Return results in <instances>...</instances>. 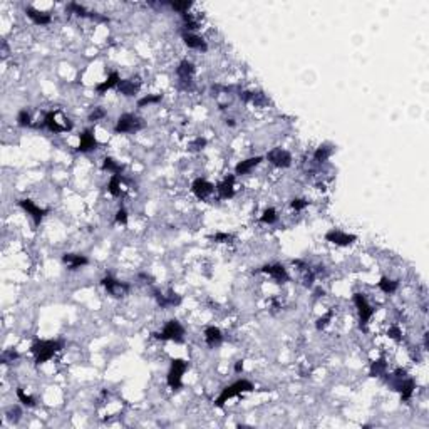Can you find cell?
I'll list each match as a JSON object with an SVG mask.
<instances>
[{"instance_id": "d590c367", "label": "cell", "mask_w": 429, "mask_h": 429, "mask_svg": "<svg viewBox=\"0 0 429 429\" xmlns=\"http://www.w3.org/2000/svg\"><path fill=\"white\" fill-rule=\"evenodd\" d=\"M161 99H163V94L145 96L142 99L138 101V106H139V107H146V106H151V104H158V102H161Z\"/></svg>"}, {"instance_id": "cb8c5ba5", "label": "cell", "mask_w": 429, "mask_h": 429, "mask_svg": "<svg viewBox=\"0 0 429 429\" xmlns=\"http://www.w3.org/2000/svg\"><path fill=\"white\" fill-rule=\"evenodd\" d=\"M262 161H263L262 156H253V158L245 159V161H240L235 166V175H238V176L247 175V173H250L251 169H255L256 166H259Z\"/></svg>"}, {"instance_id": "9a60e30c", "label": "cell", "mask_w": 429, "mask_h": 429, "mask_svg": "<svg viewBox=\"0 0 429 429\" xmlns=\"http://www.w3.org/2000/svg\"><path fill=\"white\" fill-rule=\"evenodd\" d=\"M154 299H156L158 305L161 308H168V307H176L181 304V297L176 294V292L169 290L168 294H161L159 290H154Z\"/></svg>"}, {"instance_id": "603a6c76", "label": "cell", "mask_w": 429, "mask_h": 429, "mask_svg": "<svg viewBox=\"0 0 429 429\" xmlns=\"http://www.w3.org/2000/svg\"><path fill=\"white\" fill-rule=\"evenodd\" d=\"M205 342H207L208 347H218L221 342H223V334L218 327H215V325H211V327L205 329Z\"/></svg>"}, {"instance_id": "484cf974", "label": "cell", "mask_w": 429, "mask_h": 429, "mask_svg": "<svg viewBox=\"0 0 429 429\" xmlns=\"http://www.w3.org/2000/svg\"><path fill=\"white\" fill-rule=\"evenodd\" d=\"M240 99L245 102H253L255 106H267L268 99L262 93H253V91H242L240 93Z\"/></svg>"}, {"instance_id": "ba28073f", "label": "cell", "mask_w": 429, "mask_h": 429, "mask_svg": "<svg viewBox=\"0 0 429 429\" xmlns=\"http://www.w3.org/2000/svg\"><path fill=\"white\" fill-rule=\"evenodd\" d=\"M354 305L357 307L359 312V320H360V329L365 330L370 317L374 316V307L369 304L364 294H354Z\"/></svg>"}, {"instance_id": "e0dca14e", "label": "cell", "mask_w": 429, "mask_h": 429, "mask_svg": "<svg viewBox=\"0 0 429 429\" xmlns=\"http://www.w3.org/2000/svg\"><path fill=\"white\" fill-rule=\"evenodd\" d=\"M216 193H218V196L221 199H230L235 196V176L233 175H228L225 180L221 183L216 185Z\"/></svg>"}, {"instance_id": "8992f818", "label": "cell", "mask_w": 429, "mask_h": 429, "mask_svg": "<svg viewBox=\"0 0 429 429\" xmlns=\"http://www.w3.org/2000/svg\"><path fill=\"white\" fill-rule=\"evenodd\" d=\"M154 337L159 340H173L176 344H181L185 340V329H183V325L176 319H171L166 322L161 332L154 334Z\"/></svg>"}, {"instance_id": "f1b7e54d", "label": "cell", "mask_w": 429, "mask_h": 429, "mask_svg": "<svg viewBox=\"0 0 429 429\" xmlns=\"http://www.w3.org/2000/svg\"><path fill=\"white\" fill-rule=\"evenodd\" d=\"M332 153H334V148H332V146L322 145V146L317 148L316 153H313V159H316L317 163H325L330 156H332Z\"/></svg>"}, {"instance_id": "ab89813d", "label": "cell", "mask_w": 429, "mask_h": 429, "mask_svg": "<svg viewBox=\"0 0 429 429\" xmlns=\"http://www.w3.org/2000/svg\"><path fill=\"white\" fill-rule=\"evenodd\" d=\"M168 5H169V7L173 9V10H178V12L183 15V14H186V12H188V9H190L193 4H191V2H188V0H186V2H169Z\"/></svg>"}, {"instance_id": "4dcf8cb0", "label": "cell", "mask_w": 429, "mask_h": 429, "mask_svg": "<svg viewBox=\"0 0 429 429\" xmlns=\"http://www.w3.org/2000/svg\"><path fill=\"white\" fill-rule=\"evenodd\" d=\"M121 183H123L121 175H112L111 176L109 185H107V190H109V193L112 194L114 198L121 196Z\"/></svg>"}, {"instance_id": "44dd1931", "label": "cell", "mask_w": 429, "mask_h": 429, "mask_svg": "<svg viewBox=\"0 0 429 429\" xmlns=\"http://www.w3.org/2000/svg\"><path fill=\"white\" fill-rule=\"evenodd\" d=\"M194 72H196V69H194V64L190 61H181L178 64V67H176V76H178L180 81L185 82V84L191 82Z\"/></svg>"}, {"instance_id": "5b68a950", "label": "cell", "mask_w": 429, "mask_h": 429, "mask_svg": "<svg viewBox=\"0 0 429 429\" xmlns=\"http://www.w3.org/2000/svg\"><path fill=\"white\" fill-rule=\"evenodd\" d=\"M145 128V121L136 116V114L124 112L118 118V123L114 126V133L116 134H126V133H136Z\"/></svg>"}, {"instance_id": "d4e9b609", "label": "cell", "mask_w": 429, "mask_h": 429, "mask_svg": "<svg viewBox=\"0 0 429 429\" xmlns=\"http://www.w3.org/2000/svg\"><path fill=\"white\" fill-rule=\"evenodd\" d=\"M25 14H27L28 19H31L34 24H37V25H49L50 22H52V17H50V14L39 12V10L34 9V7H25Z\"/></svg>"}, {"instance_id": "6da1fadb", "label": "cell", "mask_w": 429, "mask_h": 429, "mask_svg": "<svg viewBox=\"0 0 429 429\" xmlns=\"http://www.w3.org/2000/svg\"><path fill=\"white\" fill-rule=\"evenodd\" d=\"M387 382H391V386L394 391H397L401 394V401H409L414 394L416 389V381L413 377L408 376V370L406 369H396L391 374V377H387Z\"/></svg>"}, {"instance_id": "60d3db41", "label": "cell", "mask_w": 429, "mask_h": 429, "mask_svg": "<svg viewBox=\"0 0 429 429\" xmlns=\"http://www.w3.org/2000/svg\"><path fill=\"white\" fill-rule=\"evenodd\" d=\"M210 240H213V242H216V243H230L233 240V235H230V233L218 232V233H215V235H211Z\"/></svg>"}, {"instance_id": "ee69618b", "label": "cell", "mask_w": 429, "mask_h": 429, "mask_svg": "<svg viewBox=\"0 0 429 429\" xmlns=\"http://www.w3.org/2000/svg\"><path fill=\"white\" fill-rule=\"evenodd\" d=\"M104 116H106V111L102 109V107H94V111L89 114V121H91V123L99 121V119H102Z\"/></svg>"}, {"instance_id": "2e32d148", "label": "cell", "mask_w": 429, "mask_h": 429, "mask_svg": "<svg viewBox=\"0 0 429 429\" xmlns=\"http://www.w3.org/2000/svg\"><path fill=\"white\" fill-rule=\"evenodd\" d=\"M116 89H118L123 96H126V97L136 96V94L139 93V89H141V81H139V77L121 79Z\"/></svg>"}, {"instance_id": "b9f144b4", "label": "cell", "mask_w": 429, "mask_h": 429, "mask_svg": "<svg viewBox=\"0 0 429 429\" xmlns=\"http://www.w3.org/2000/svg\"><path fill=\"white\" fill-rule=\"evenodd\" d=\"M17 359H19V352L17 351H5L2 354V364H10Z\"/></svg>"}, {"instance_id": "30bf717a", "label": "cell", "mask_w": 429, "mask_h": 429, "mask_svg": "<svg viewBox=\"0 0 429 429\" xmlns=\"http://www.w3.org/2000/svg\"><path fill=\"white\" fill-rule=\"evenodd\" d=\"M19 207H20L22 210H25V211H27V215H31V216H32L34 225H36V226L41 225V221L44 220V216L49 213V210L37 207V205L34 203L32 199H28V198H22V199H19Z\"/></svg>"}, {"instance_id": "5bb4252c", "label": "cell", "mask_w": 429, "mask_h": 429, "mask_svg": "<svg viewBox=\"0 0 429 429\" xmlns=\"http://www.w3.org/2000/svg\"><path fill=\"white\" fill-rule=\"evenodd\" d=\"M260 272L270 275L277 283H285V282H289V278H290L289 273H287V268H285L283 265H280V263H273V265L262 267Z\"/></svg>"}, {"instance_id": "f6af8a7d", "label": "cell", "mask_w": 429, "mask_h": 429, "mask_svg": "<svg viewBox=\"0 0 429 429\" xmlns=\"http://www.w3.org/2000/svg\"><path fill=\"white\" fill-rule=\"evenodd\" d=\"M205 146H207V139H205V138H196L194 141L190 142V150L191 151H202Z\"/></svg>"}, {"instance_id": "4316f807", "label": "cell", "mask_w": 429, "mask_h": 429, "mask_svg": "<svg viewBox=\"0 0 429 429\" xmlns=\"http://www.w3.org/2000/svg\"><path fill=\"white\" fill-rule=\"evenodd\" d=\"M119 81H121L119 74H118V72H111L109 77H107L104 82H101V84L96 85V91H97L99 94H104L106 91H109V89H112V88H118Z\"/></svg>"}, {"instance_id": "4fadbf2b", "label": "cell", "mask_w": 429, "mask_h": 429, "mask_svg": "<svg viewBox=\"0 0 429 429\" xmlns=\"http://www.w3.org/2000/svg\"><path fill=\"white\" fill-rule=\"evenodd\" d=\"M191 191L196 198L207 199L215 193V185L213 183H210L208 180H205V178H196L191 185Z\"/></svg>"}, {"instance_id": "ffe728a7", "label": "cell", "mask_w": 429, "mask_h": 429, "mask_svg": "<svg viewBox=\"0 0 429 429\" xmlns=\"http://www.w3.org/2000/svg\"><path fill=\"white\" fill-rule=\"evenodd\" d=\"M67 9H69L72 14H76L79 17H85V19H93V20H99V22H109L107 17H102L97 12H89V10L84 7V5H79L76 2H72V4L67 5Z\"/></svg>"}, {"instance_id": "83f0119b", "label": "cell", "mask_w": 429, "mask_h": 429, "mask_svg": "<svg viewBox=\"0 0 429 429\" xmlns=\"http://www.w3.org/2000/svg\"><path fill=\"white\" fill-rule=\"evenodd\" d=\"M369 376H370V377H382V376H387V362H386V359L381 357V359L374 360V362L370 364Z\"/></svg>"}, {"instance_id": "7c38bea8", "label": "cell", "mask_w": 429, "mask_h": 429, "mask_svg": "<svg viewBox=\"0 0 429 429\" xmlns=\"http://www.w3.org/2000/svg\"><path fill=\"white\" fill-rule=\"evenodd\" d=\"M325 240L334 245H339V247H349V245L356 242L357 237L352 235V233H346L342 230H337V228H332V230L325 233Z\"/></svg>"}, {"instance_id": "d6a6232c", "label": "cell", "mask_w": 429, "mask_h": 429, "mask_svg": "<svg viewBox=\"0 0 429 429\" xmlns=\"http://www.w3.org/2000/svg\"><path fill=\"white\" fill-rule=\"evenodd\" d=\"M17 124H19L20 128H27V126H31L32 124L31 111H28V109H20L19 114H17Z\"/></svg>"}, {"instance_id": "277c9868", "label": "cell", "mask_w": 429, "mask_h": 429, "mask_svg": "<svg viewBox=\"0 0 429 429\" xmlns=\"http://www.w3.org/2000/svg\"><path fill=\"white\" fill-rule=\"evenodd\" d=\"M253 389H255V387H253V384H251L250 381H247V379H240V381L233 382V384L226 386L225 389H223L220 396L216 397L215 406H218V408H221V406H225V403L230 401L232 397L242 396V394H245V392H251Z\"/></svg>"}, {"instance_id": "52a82bcc", "label": "cell", "mask_w": 429, "mask_h": 429, "mask_svg": "<svg viewBox=\"0 0 429 429\" xmlns=\"http://www.w3.org/2000/svg\"><path fill=\"white\" fill-rule=\"evenodd\" d=\"M188 369V362H185L183 359H173L171 360V367L166 377L168 386L173 389V391H178L183 386V376H185Z\"/></svg>"}, {"instance_id": "8d00e7d4", "label": "cell", "mask_w": 429, "mask_h": 429, "mask_svg": "<svg viewBox=\"0 0 429 429\" xmlns=\"http://www.w3.org/2000/svg\"><path fill=\"white\" fill-rule=\"evenodd\" d=\"M277 210L275 208H267L265 211H263V215L260 216V221L262 223H265V225H272V223H275L277 221Z\"/></svg>"}, {"instance_id": "ac0fdd59", "label": "cell", "mask_w": 429, "mask_h": 429, "mask_svg": "<svg viewBox=\"0 0 429 429\" xmlns=\"http://www.w3.org/2000/svg\"><path fill=\"white\" fill-rule=\"evenodd\" d=\"M181 36H183V42H185L190 49L202 50V52H207L208 50V45L203 41V37H199L193 32H186V31H183Z\"/></svg>"}, {"instance_id": "7402d4cb", "label": "cell", "mask_w": 429, "mask_h": 429, "mask_svg": "<svg viewBox=\"0 0 429 429\" xmlns=\"http://www.w3.org/2000/svg\"><path fill=\"white\" fill-rule=\"evenodd\" d=\"M62 262L66 263L69 270H77V268L88 265L89 259L84 255H79V253H64L62 255Z\"/></svg>"}, {"instance_id": "8fae6325", "label": "cell", "mask_w": 429, "mask_h": 429, "mask_svg": "<svg viewBox=\"0 0 429 429\" xmlns=\"http://www.w3.org/2000/svg\"><path fill=\"white\" fill-rule=\"evenodd\" d=\"M265 158L277 168H289L292 164V154L287 150H282V148H273L267 153Z\"/></svg>"}, {"instance_id": "1f68e13d", "label": "cell", "mask_w": 429, "mask_h": 429, "mask_svg": "<svg viewBox=\"0 0 429 429\" xmlns=\"http://www.w3.org/2000/svg\"><path fill=\"white\" fill-rule=\"evenodd\" d=\"M102 169H104V171H109V173H112V175H121L123 169H124V166H123V164H119L116 159L106 158L104 161H102Z\"/></svg>"}, {"instance_id": "3957f363", "label": "cell", "mask_w": 429, "mask_h": 429, "mask_svg": "<svg viewBox=\"0 0 429 429\" xmlns=\"http://www.w3.org/2000/svg\"><path fill=\"white\" fill-rule=\"evenodd\" d=\"M44 128H47L50 133L59 134V133H66V131L72 129V123L71 119L66 116L61 109L55 111H49L44 118Z\"/></svg>"}, {"instance_id": "c3c4849f", "label": "cell", "mask_w": 429, "mask_h": 429, "mask_svg": "<svg viewBox=\"0 0 429 429\" xmlns=\"http://www.w3.org/2000/svg\"><path fill=\"white\" fill-rule=\"evenodd\" d=\"M243 370V360H237V364H235V373L240 374Z\"/></svg>"}, {"instance_id": "d6986e66", "label": "cell", "mask_w": 429, "mask_h": 429, "mask_svg": "<svg viewBox=\"0 0 429 429\" xmlns=\"http://www.w3.org/2000/svg\"><path fill=\"white\" fill-rule=\"evenodd\" d=\"M96 148H97L96 136L93 134V131H91V129H85L84 133L79 136V148H77V151L89 153V151L96 150Z\"/></svg>"}, {"instance_id": "e575fe53", "label": "cell", "mask_w": 429, "mask_h": 429, "mask_svg": "<svg viewBox=\"0 0 429 429\" xmlns=\"http://www.w3.org/2000/svg\"><path fill=\"white\" fill-rule=\"evenodd\" d=\"M183 19V25H185V31L186 32H191V31H196L198 28V20H194V17L191 14H183L181 15Z\"/></svg>"}, {"instance_id": "7a4b0ae2", "label": "cell", "mask_w": 429, "mask_h": 429, "mask_svg": "<svg viewBox=\"0 0 429 429\" xmlns=\"http://www.w3.org/2000/svg\"><path fill=\"white\" fill-rule=\"evenodd\" d=\"M64 347L62 340H36L31 346V352L36 364H45L47 360H50L61 349Z\"/></svg>"}, {"instance_id": "9c48e42d", "label": "cell", "mask_w": 429, "mask_h": 429, "mask_svg": "<svg viewBox=\"0 0 429 429\" xmlns=\"http://www.w3.org/2000/svg\"><path fill=\"white\" fill-rule=\"evenodd\" d=\"M101 283H102V287L106 289L107 294H109L111 297H114V299H123V297L128 295V292H129V285L128 283L119 282V280H116L111 275H107V277L102 278Z\"/></svg>"}, {"instance_id": "f35d334b", "label": "cell", "mask_w": 429, "mask_h": 429, "mask_svg": "<svg viewBox=\"0 0 429 429\" xmlns=\"http://www.w3.org/2000/svg\"><path fill=\"white\" fill-rule=\"evenodd\" d=\"M332 317H334V310H329L327 313H325L324 317L317 319V322H316V329H317V330L325 329V327H327V325H329L330 320H332Z\"/></svg>"}, {"instance_id": "681fc988", "label": "cell", "mask_w": 429, "mask_h": 429, "mask_svg": "<svg viewBox=\"0 0 429 429\" xmlns=\"http://www.w3.org/2000/svg\"><path fill=\"white\" fill-rule=\"evenodd\" d=\"M226 124L228 126H235V121H233V119H226Z\"/></svg>"}, {"instance_id": "bcb514c9", "label": "cell", "mask_w": 429, "mask_h": 429, "mask_svg": "<svg viewBox=\"0 0 429 429\" xmlns=\"http://www.w3.org/2000/svg\"><path fill=\"white\" fill-rule=\"evenodd\" d=\"M290 205H292V208H294L295 211H300V210L307 208L308 202H307V199H302V198H295V199H292Z\"/></svg>"}, {"instance_id": "836d02e7", "label": "cell", "mask_w": 429, "mask_h": 429, "mask_svg": "<svg viewBox=\"0 0 429 429\" xmlns=\"http://www.w3.org/2000/svg\"><path fill=\"white\" fill-rule=\"evenodd\" d=\"M5 416H7V421H9V422H12V424H17V422L20 421L22 409L19 408V406H10V408L7 409V413H5Z\"/></svg>"}, {"instance_id": "7dc6e473", "label": "cell", "mask_w": 429, "mask_h": 429, "mask_svg": "<svg viewBox=\"0 0 429 429\" xmlns=\"http://www.w3.org/2000/svg\"><path fill=\"white\" fill-rule=\"evenodd\" d=\"M116 223L118 225H126L128 223V211L124 208H119L118 213H116Z\"/></svg>"}, {"instance_id": "f546056e", "label": "cell", "mask_w": 429, "mask_h": 429, "mask_svg": "<svg viewBox=\"0 0 429 429\" xmlns=\"http://www.w3.org/2000/svg\"><path fill=\"white\" fill-rule=\"evenodd\" d=\"M377 287L384 292V294H394V292H396L397 287H399V282H397V280H391V278H387V277H382L379 280V283H377Z\"/></svg>"}, {"instance_id": "74e56055", "label": "cell", "mask_w": 429, "mask_h": 429, "mask_svg": "<svg viewBox=\"0 0 429 429\" xmlns=\"http://www.w3.org/2000/svg\"><path fill=\"white\" fill-rule=\"evenodd\" d=\"M17 397H19V401L24 406H27V408H34V406H36V399L32 396H28V394H25L22 387L17 389Z\"/></svg>"}, {"instance_id": "7bdbcfd3", "label": "cell", "mask_w": 429, "mask_h": 429, "mask_svg": "<svg viewBox=\"0 0 429 429\" xmlns=\"http://www.w3.org/2000/svg\"><path fill=\"white\" fill-rule=\"evenodd\" d=\"M387 335L391 337L392 340H396V342H399V340L403 339V332H401V329H399L397 325H391L389 330H387Z\"/></svg>"}]
</instances>
